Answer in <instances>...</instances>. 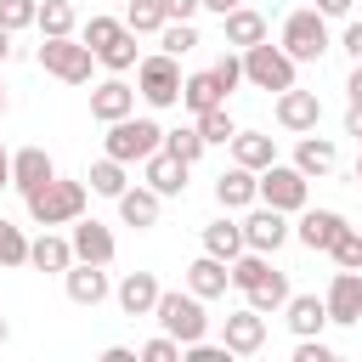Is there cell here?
Wrapping results in <instances>:
<instances>
[{
    "label": "cell",
    "mask_w": 362,
    "mask_h": 362,
    "mask_svg": "<svg viewBox=\"0 0 362 362\" xmlns=\"http://www.w3.org/2000/svg\"><path fill=\"white\" fill-rule=\"evenodd\" d=\"M277 124L294 130V136L317 130V124H322V102H317V90H300V85L277 90Z\"/></svg>",
    "instance_id": "9"
},
{
    "label": "cell",
    "mask_w": 362,
    "mask_h": 362,
    "mask_svg": "<svg viewBox=\"0 0 362 362\" xmlns=\"http://www.w3.org/2000/svg\"><path fill=\"white\" fill-rule=\"evenodd\" d=\"M226 283H232V266H226V260H215V255H198V260L187 266V288H192L198 300H221V294H226Z\"/></svg>",
    "instance_id": "21"
},
{
    "label": "cell",
    "mask_w": 362,
    "mask_h": 362,
    "mask_svg": "<svg viewBox=\"0 0 362 362\" xmlns=\"http://www.w3.org/2000/svg\"><path fill=\"white\" fill-rule=\"evenodd\" d=\"M294 362H334V351L311 334V339H300V345H294Z\"/></svg>",
    "instance_id": "46"
},
{
    "label": "cell",
    "mask_w": 362,
    "mask_h": 362,
    "mask_svg": "<svg viewBox=\"0 0 362 362\" xmlns=\"http://www.w3.org/2000/svg\"><path fill=\"white\" fill-rule=\"evenodd\" d=\"M328 322H339V328H351V322H362V272H334V283H328Z\"/></svg>",
    "instance_id": "10"
},
{
    "label": "cell",
    "mask_w": 362,
    "mask_h": 362,
    "mask_svg": "<svg viewBox=\"0 0 362 362\" xmlns=\"http://www.w3.org/2000/svg\"><path fill=\"white\" fill-rule=\"evenodd\" d=\"M62 283H68V300H74V305H102V300L113 294L107 272H102V266H90V260H74V266L62 272Z\"/></svg>",
    "instance_id": "15"
},
{
    "label": "cell",
    "mask_w": 362,
    "mask_h": 362,
    "mask_svg": "<svg viewBox=\"0 0 362 362\" xmlns=\"http://www.w3.org/2000/svg\"><path fill=\"white\" fill-rule=\"evenodd\" d=\"M356 181H362V153H356Z\"/></svg>",
    "instance_id": "56"
},
{
    "label": "cell",
    "mask_w": 362,
    "mask_h": 362,
    "mask_svg": "<svg viewBox=\"0 0 362 362\" xmlns=\"http://www.w3.org/2000/svg\"><path fill=\"white\" fill-rule=\"evenodd\" d=\"M255 198H260V175L243 170V164H232V170L215 181V204H221V209H249Z\"/></svg>",
    "instance_id": "19"
},
{
    "label": "cell",
    "mask_w": 362,
    "mask_h": 362,
    "mask_svg": "<svg viewBox=\"0 0 362 362\" xmlns=\"http://www.w3.org/2000/svg\"><path fill=\"white\" fill-rule=\"evenodd\" d=\"M124 170H130V164H119V158H107V153H102V158L90 164V175H85V181H90V192H102V198H119V192L130 187V181H124Z\"/></svg>",
    "instance_id": "31"
},
{
    "label": "cell",
    "mask_w": 362,
    "mask_h": 362,
    "mask_svg": "<svg viewBox=\"0 0 362 362\" xmlns=\"http://www.w3.org/2000/svg\"><path fill=\"white\" fill-rule=\"evenodd\" d=\"M158 45H164L170 57H187V51L198 45V28H192V23H175V17H170V23L158 28Z\"/></svg>",
    "instance_id": "39"
},
{
    "label": "cell",
    "mask_w": 362,
    "mask_h": 362,
    "mask_svg": "<svg viewBox=\"0 0 362 362\" xmlns=\"http://www.w3.org/2000/svg\"><path fill=\"white\" fill-rule=\"evenodd\" d=\"M226 356H232V351H226V345H209V339H192V345H187V362H226Z\"/></svg>",
    "instance_id": "45"
},
{
    "label": "cell",
    "mask_w": 362,
    "mask_h": 362,
    "mask_svg": "<svg viewBox=\"0 0 362 362\" xmlns=\"http://www.w3.org/2000/svg\"><path fill=\"white\" fill-rule=\"evenodd\" d=\"M345 96H351V102H362V62L351 68V79H345Z\"/></svg>",
    "instance_id": "50"
},
{
    "label": "cell",
    "mask_w": 362,
    "mask_h": 362,
    "mask_svg": "<svg viewBox=\"0 0 362 362\" xmlns=\"http://www.w3.org/2000/svg\"><path fill=\"white\" fill-rule=\"evenodd\" d=\"M96 62H102V68H113V74H130V68H136V34L124 28L107 51H96Z\"/></svg>",
    "instance_id": "36"
},
{
    "label": "cell",
    "mask_w": 362,
    "mask_h": 362,
    "mask_svg": "<svg viewBox=\"0 0 362 362\" xmlns=\"http://www.w3.org/2000/svg\"><path fill=\"white\" fill-rule=\"evenodd\" d=\"M317 11H322V17H345V11H351V0H317Z\"/></svg>",
    "instance_id": "51"
},
{
    "label": "cell",
    "mask_w": 362,
    "mask_h": 362,
    "mask_svg": "<svg viewBox=\"0 0 362 362\" xmlns=\"http://www.w3.org/2000/svg\"><path fill=\"white\" fill-rule=\"evenodd\" d=\"M328 255H334V266H345V272H362V232H356V226H345V232L328 243Z\"/></svg>",
    "instance_id": "38"
},
{
    "label": "cell",
    "mask_w": 362,
    "mask_h": 362,
    "mask_svg": "<svg viewBox=\"0 0 362 362\" xmlns=\"http://www.w3.org/2000/svg\"><path fill=\"white\" fill-rule=\"evenodd\" d=\"M136 90H141L147 107H175V102H181V68H175V57H170V51L141 57V62H136Z\"/></svg>",
    "instance_id": "7"
},
{
    "label": "cell",
    "mask_w": 362,
    "mask_h": 362,
    "mask_svg": "<svg viewBox=\"0 0 362 362\" xmlns=\"http://www.w3.org/2000/svg\"><path fill=\"white\" fill-rule=\"evenodd\" d=\"M198 130H204V141H209V147H221V141H232V136H238V124H232L226 102H221V107H209V113H198Z\"/></svg>",
    "instance_id": "37"
},
{
    "label": "cell",
    "mask_w": 362,
    "mask_h": 362,
    "mask_svg": "<svg viewBox=\"0 0 362 362\" xmlns=\"http://www.w3.org/2000/svg\"><path fill=\"white\" fill-rule=\"evenodd\" d=\"M221 34H226V45L249 51V45H260V40H266V17H260V11H249V6H232V11L221 17Z\"/></svg>",
    "instance_id": "24"
},
{
    "label": "cell",
    "mask_w": 362,
    "mask_h": 362,
    "mask_svg": "<svg viewBox=\"0 0 362 362\" xmlns=\"http://www.w3.org/2000/svg\"><path fill=\"white\" fill-rule=\"evenodd\" d=\"M40 34H74V6L68 0H40Z\"/></svg>",
    "instance_id": "35"
},
{
    "label": "cell",
    "mask_w": 362,
    "mask_h": 362,
    "mask_svg": "<svg viewBox=\"0 0 362 362\" xmlns=\"http://www.w3.org/2000/svg\"><path fill=\"white\" fill-rule=\"evenodd\" d=\"M305 187H311V175L294 170V164H266L260 170V204H272L283 215H300L305 209Z\"/></svg>",
    "instance_id": "8"
},
{
    "label": "cell",
    "mask_w": 362,
    "mask_h": 362,
    "mask_svg": "<svg viewBox=\"0 0 362 362\" xmlns=\"http://www.w3.org/2000/svg\"><path fill=\"white\" fill-rule=\"evenodd\" d=\"M0 23L17 34V28H34L40 23V0H0Z\"/></svg>",
    "instance_id": "41"
},
{
    "label": "cell",
    "mask_w": 362,
    "mask_h": 362,
    "mask_svg": "<svg viewBox=\"0 0 362 362\" xmlns=\"http://www.w3.org/2000/svg\"><path fill=\"white\" fill-rule=\"evenodd\" d=\"M0 266H28V238L11 221H0Z\"/></svg>",
    "instance_id": "40"
},
{
    "label": "cell",
    "mask_w": 362,
    "mask_h": 362,
    "mask_svg": "<svg viewBox=\"0 0 362 362\" xmlns=\"http://www.w3.org/2000/svg\"><path fill=\"white\" fill-rule=\"evenodd\" d=\"M0 187H11V153L0 147Z\"/></svg>",
    "instance_id": "53"
},
{
    "label": "cell",
    "mask_w": 362,
    "mask_h": 362,
    "mask_svg": "<svg viewBox=\"0 0 362 362\" xmlns=\"http://www.w3.org/2000/svg\"><path fill=\"white\" fill-rule=\"evenodd\" d=\"M164 11H170L175 23H192V17L204 11V0H164Z\"/></svg>",
    "instance_id": "47"
},
{
    "label": "cell",
    "mask_w": 362,
    "mask_h": 362,
    "mask_svg": "<svg viewBox=\"0 0 362 362\" xmlns=\"http://www.w3.org/2000/svg\"><path fill=\"white\" fill-rule=\"evenodd\" d=\"M164 23H170L164 0H130V11H124V28L130 34H158Z\"/></svg>",
    "instance_id": "32"
},
{
    "label": "cell",
    "mask_w": 362,
    "mask_h": 362,
    "mask_svg": "<svg viewBox=\"0 0 362 362\" xmlns=\"http://www.w3.org/2000/svg\"><path fill=\"white\" fill-rule=\"evenodd\" d=\"M339 164V147L328 141V136H300V147H294V170H305V175H328Z\"/></svg>",
    "instance_id": "28"
},
{
    "label": "cell",
    "mask_w": 362,
    "mask_h": 362,
    "mask_svg": "<svg viewBox=\"0 0 362 362\" xmlns=\"http://www.w3.org/2000/svg\"><path fill=\"white\" fill-rule=\"evenodd\" d=\"M215 79H221V90H238V85H243V57L226 51V57L215 62Z\"/></svg>",
    "instance_id": "44"
},
{
    "label": "cell",
    "mask_w": 362,
    "mask_h": 362,
    "mask_svg": "<svg viewBox=\"0 0 362 362\" xmlns=\"http://www.w3.org/2000/svg\"><path fill=\"white\" fill-rule=\"evenodd\" d=\"M90 62H96V51H90L85 40H74V34H40V68H45L51 79H62V85H90Z\"/></svg>",
    "instance_id": "2"
},
{
    "label": "cell",
    "mask_w": 362,
    "mask_h": 362,
    "mask_svg": "<svg viewBox=\"0 0 362 362\" xmlns=\"http://www.w3.org/2000/svg\"><path fill=\"white\" fill-rule=\"evenodd\" d=\"M113 249H119V243H113V232H107L102 221H85V215L74 221V260L107 266V260H113Z\"/></svg>",
    "instance_id": "18"
},
{
    "label": "cell",
    "mask_w": 362,
    "mask_h": 362,
    "mask_svg": "<svg viewBox=\"0 0 362 362\" xmlns=\"http://www.w3.org/2000/svg\"><path fill=\"white\" fill-rule=\"evenodd\" d=\"M339 45H345V51H351V62H362V23H351V28H345V40H339Z\"/></svg>",
    "instance_id": "48"
},
{
    "label": "cell",
    "mask_w": 362,
    "mask_h": 362,
    "mask_svg": "<svg viewBox=\"0 0 362 362\" xmlns=\"http://www.w3.org/2000/svg\"><path fill=\"white\" fill-rule=\"evenodd\" d=\"M345 136L362 141V102H351V113H345Z\"/></svg>",
    "instance_id": "49"
},
{
    "label": "cell",
    "mask_w": 362,
    "mask_h": 362,
    "mask_svg": "<svg viewBox=\"0 0 362 362\" xmlns=\"http://www.w3.org/2000/svg\"><path fill=\"white\" fill-rule=\"evenodd\" d=\"M158 294H164V288H158L153 272H130V277L113 288V300H119L124 317H153V311H158Z\"/></svg>",
    "instance_id": "16"
},
{
    "label": "cell",
    "mask_w": 362,
    "mask_h": 362,
    "mask_svg": "<svg viewBox=\"0 0 362 362\" xmlns=\"http://www.w3.org/2000/svg\"><path fill=\"white\" fill-rule=\"evenodd\" d=\"M294 232H300L305 249H328V243L345 232V215H339V209H300V226H294Z\"/></svg>",
    "instance_id": "22"
},
{
    "label": "cell",
    "mask_w": 362,
    "mask_h": 362,
    "mask_svg": "<svg viewBox=\"0 0 362 362\" xmlns=\"http://www.w3.org/2000/svg\"><path fill=\"white\" fill-rule=\"evenodd\" d=\"M6 57H11V28L0 23V62H6Z\"/></svg>",
    "instance_id": "54"
},
{
    "label": "cell",
    "mask_w": 362,
    "mask_h": 362,
    "mask_svg": "<svg viewBox=\"0 0 362 362\" xmlns=\"http://www.w3.org/2000/svg\"><path fill=\"white\" fill-rule=\"evenodd\" d=\"M164 147H170L175 158H187V164H198L209 141H204V130H198V124H181V130H164Z\"/></svg>",
    "instance_id": "33"
},
{
    "label": "cell",
    "mask_w": 362,
    "mask_h": 362,
    "mask_svg": "<svg viewBox=\"0 0 362 362\" xmlns=\"http://www.w3.org/2000/svg\"><path fill=\"white\" fill-rule=\"evenodd\" d=\"M113 204H119V221H124V226L147 232V226H158V204H164V198H158L153 187H124Z\"/></svg>",
    "instance_id": "20"
},
{
    "label": "cell",
    "mask_w": 362,
    "mask_h": 362,
    "mask_svg": "<svg viewBox=\"0 0 362 362\" xmlns=\"http://www.w3.org/2000/svg\"><path fill=\"white\" fill-rule=\"evenodd\" d=\"M102 147H107V158H119V164H141L147 153H158L164 147V130L153 124V119H119V124H107V136H102Z\"/></svg>",
    "instance_id": "4"
},
{
    "label": "cell",
    "mask_w": 362,
    "mask_h": 362,
    "mask_svg": "<svg viewBox=\"0 0 362 362\" xmlns=\"http://www.w3.org/2000/svg\"><path fill=\"white\" fill-rule=\"evenodd\" d=\"M221 345H226L232 356H255V351L266 345V317H260L255 305L232 311V317H226V328H221Z\"/></svg>",
    "instance_id": "12"
},
{
    "label": "cell",
    "mask_w": 362,
    "mask_h": 362,
    "mask_svg": "<svg viewBox=\"0 0 362 362\" xmlns=\"http://www.w3.org/2000/svg\"><path fill=\"white\" fill-rule=\"evenodd\" d=\"M6 339H11V328H6V317H0V345H6Z\"/></svg>",
    "instance_id": "55"
},
{
    "label": "cell",
    "mask_w": 362,
    "mask_h": 362,
    "mask_svg": "<svg viewBox=\"0 0 362 362\" xmlns=\"http://www.w3.org/2000/svg\"><path fill=\"white\" fill-rule=\"evenodd\" d=\"M23 204H28V221H34V226H74V221L85 215V181L51 175L45 187L23 192Z\"/></svg>",
    "instance_id": "1"
},
{
    "label": "cell",
    "mask_w": 362,
    "mask_h": 362,
    "mask_svg": "<svg viewBox=\"0 0 362 362\" xmlns=\"http://www.w3.org/2000/svg\"><path fill=\"white\" fill-rule=\"evenodd\" d=\"M232 164H243V170H266V164H277V141L272 136H260V130H238L232 136Z\"/></svg>",
    "instance_id": "26"
},
{
    "label": "cell",
    "mask_w": 362,
    "mask_h": 362,
    "mask_svg": "<svg viewBox=\"0 0 362 362\" xmlns=\"http://www.w3.org/2000/svg\"><path fill=\"white\" fill-rule=\"evenodd\" d=\"M119 34H124L119 17H90V23H85V45H90V51H107Z\"/></svg>",
    "instance_id": "42"
},
{
    "label": "cell",
    "mask_w": 362,
    "mask_h": 362,
    "mask_svg": "<svg viewBox=\"0 0 362 362\" xmlns=\"http://www.w3.org/2000/svg\"><path fill=\"white\" fill-rule=\"evenodd\" d=\"M204 255H215V260L232 266V260L243 255V221H226V215L209 221V226H204Z\"/></svg>",
    "instance_id": "29"
},
{
    "label": "cell",
    "mask_w": 362,
    "mask_h": 362,
    "mask_svg": "<svg viewBox=\"0 0 362 362\" xmlns=\"http://www.w3.org/2000/svg\"><path fill=\"white\" fill-rule=\"evenodd\" d=\"M288 243V221H283V209H272V204H260L249 221H243V249H260V255H277Z\"/></svg>",
    "instance_id": "11"
},
{
    "label": "cell",
    "mask_w": 362,
    "mask_h": 362,
    "mask_svg": "<svg viewBox=\"0 0 362 362\" xmlns=\"http://www.w3.org/2000/svg\"><path fill=\"white\" fill-rule=\"evenodd\" d=\"M51 175H57V164H51L45 147H17V153H11V187H17V192H34V187H45Z\"/></svg>",
    "instance_id": "17"
},
{
    "label": "cell",
    "mask_w": 362,
    "mask_h": 362,
    "mask_svg": "<svg viewBox=\"0 0 362 362\" xmlns=\"http://www.w3.org/2000/svg\"><path fill=\"white\" fill-rule=\"evenodd\" d=\"M266 272H272V260H266V255H260V249H243V255H238V260H232V283H238V288H243V294H249V288H255V283H260V277H266Z\"/></svg>",
    "instance_id": "34"
},
{
    "label": "cell",
    "mask_w": 362,
    "mask_h": 362,
    "mask_svg": "<svg viewBox=\"0 0 362 362\" xmlns=\"http://www.w3.org/2000/svg\"><path fill=\"white\" fill-rule=\"evenodd\" d=\"M249 305H255L260 317L283 311V305H288V277H283V272H266V277H260V283L249 288Z\"/></svg>",
    "instance_id": "30"
},
{
    "label": "cell",
    "mask_w": 362,
    "mask_h": 362,
    "mask_svg": "<svg viewBox=\"0 0 362 362\" xmlns=\"http://www.w3.org/2000/svg\"><path fill=\"white\" fill-rule=\"evenodd\" d=\"M158 328L164 334H175L181 345H192V339H204L209 334V317H204V300L192 294V288H164L158 294Z\"/></svg>",
    "instance_id": "3"
},
{
    "label": "cell",
    "mask_w": 362,
    "mask_h": 362,
    "mask_svg": "<svg viewBox=\"0 0 362 362\" xmlns=\"http://www.w3.org/2000/svg\"><path fill=\"white\" fill-rule=\"evenodd\" d=\"M243 79H249L255 90H288V85H294V57H288L283 45L260 40V45L243 51Z\"/></svg>",
    "instance_id": "6"
},
{
    "label": "cell",
    "mask_w": 362,
    "mask_h": 362,
    "mask_svg": "<svg viewBox=\"0 0 362 362\" xmlns=\"http://www.w3.org/2000/svg\"><path fill=\"white\" fill-rule=\"evenodd\" d=\"M221 102H226V90H221L215 68H204V74H187V79H181V107H192V119H198V113H209V107H221Z\"/></svg>",
    "instance_id": "25"
},
{
    "label": "cell",
    "mask_w": 362,
    "mask_h": 362,
    "mask_svg": "<svg viewBox=\"0 0 362 362\" xmlns=\"http://www.w3.org/2000/svg\"><path fill=\"white\" fill-rule=\"evenodd\" d=\"M181 351H187V345H181L175 334H158V339L141 345V362H181Z\"/></svg>",
    "instance_id": "43"
},
{
    "label": "cell",
    "mask_w": 362,
    "mask_h": 362,
    "mask_svg": "<svg viewBox=\"0 0 362 362\" xmlns=\"http://www.w3.org/2000/svg\"><path fill=\"white\" fill-rule=\"evenodd\" d=\"M28 266H34V272H68V266H74V238L40 232V238L28 243Z\"/></svg>",
    "instance_id": "27"
},
{
    "label": "cell",
    "mask_w": 362,
    "mask_h": 362,
    "mask_svg": "<svg viewBox=\"0 0 362 362\" xmlns=\"http://www.w3.org/2000/svg\"><path fill=\"white\" fill-rule=\"evenodd\" d=\"M232 6H243V0H204V11H215V17H226Z\"/></svg>",
    "instance_id": "52"
},
{
    "label": "cell",
    "mask_w": 362,
    "mask_h": 362,
    "mask_svg": "<svg viewBox=\"0 0 362 362\" xmlns=\"http://www.w3.org/2000/svg\"><path fill=\"white\" fill-rule=\"evenodd\" d=\"M141 170H147V187L158 192V198H175V192H187V158H175L170 147H158V153H147L141 158Z\"/></svg>",
    "instance_id": "13"
},
{
    "label": "cell",
    "mask_w": 362,
    "mask_h": 362,
    "mask_svg": "<svg viewBox=\"0 0 362 362\" xmlns=\"http://www.w3.org/2000/svg\"><path fill=\"white\" fill-rule=\"evenodd\" d=\"M0 113H6V85H0Z\"/></svg>",
    "instance_id": "57"
},
{
    "label": "cell",
    "mask_w": 362,
    "mask_h": 362,
    "mask_svg": "<svg viewBox=\"0 0 362 362\" xmlns=\"http://www.w3.org/2000/svg\"><path fill=\"white\" fill-rule=\"evenodd\" d=\"M283 51H288L294 62H317V57L328 51V17H322L317 6L288 11V23H283Z\"/></svg>",
    "instance_id": "5"
},
{
    "label": "cell",
    "mask_w": 362,
    "mask_h": 362,
    "mask_svg": "<svg viewBox=\"0 0 362 362\" xmlns=\"http://www.w3.org/2000/svg\"><path fill=\"white\" fill-rule=\"evenodd\" d=\"M136 96H141V90H130L124 79H102V85L90 90V119L119 124V119H130V113H136Z\"/></svg>",
    "instance_id": "14"
},
{
    "label": "cell",
    "mask_w": 362,
    "mask_h": 362,
    "mask_svg": "<svg viewBox=\"0 0 362 362\" xmlns=\"http://www.w3.org/2000/svg\"><path fill=\"white\" fill-rule=\"evenodd\" d=\"M283 317H288V328H294L300 339H311V334L328 328V300H317V294H288Z\"/></svg>",
    "instance_id": "23"
}]
</instances>
